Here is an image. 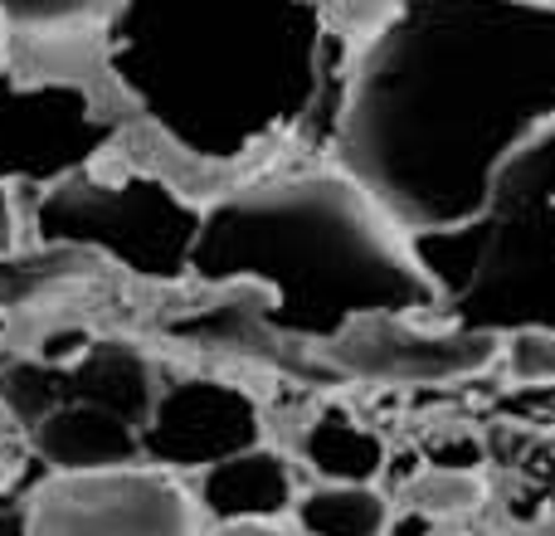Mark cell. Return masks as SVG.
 <instances>
[{
    "instance_id": "1",
    "label": "cell",
    "mask_w": 555,
    "mask_h": 536,
    "mask_svg": "<svg viewBox=\"0 0 555 536\" xmlns=\"http://www.w3.org/2000/svg\"><path fill=\"white\" fill-rule=\"evenodd\" d=\"M555 132V0H390L361 35L332 162L410 234L498 205Z\"/></svg>"
},
{
    "instance_id": "2",
    "label": "cell",
    "mask_w": 555,
    "mask_h": 536,
    "mask_svg": "<svg viewBox=\"0 0 555 536\" xmlns=\"http://www.w3.org/2000/svg\"><path fill=\"white\" fill-rule=\"evenodd\" d=\"M361 35L336 0H122L83 59L132 142L210 195L332 156Z\"/></svg>"
},
{
    "instance_id": "3",
    "label": "cell",
    "mask_w": 555,
    "mask_h": 536,
    "mask_svg": "<svg viewBox=\"0 0 555 536\" xmlns=\"http://www.w3.org/2000/svg\"><path fill=\"white\" fill-rule=\"evenodd\" d=\"M191 288L244 293L297 352H326L375 317L439 312L414 234L332 156L205 195Z\"/></svg>"
},
{
    "instance_id": "4",
    "label": "cell",
    "mask_w": 555,
    "mask_h": 536,
    "mask_svg": "<svg viewBox=\"0 0 555 536\" xmlns=\"http://www.w3.org/2000/svg\"><path fill=\"white\" fill-rule=\"evenodd\" d=\"M205 191L162 156L127 146L88 176L39 195L20 210V230L35 250L74 254L83 264L117 268L146 288H191Z\"/></svg>"
},
{
    "instance_id": "5",
    "label": "cell",
    "mask_w": 555,
    "mask_h": 536,
    "mask_svg": "<svg viewBox=\"0 0 555 536\" xmlns=\"http://www.w3.org/2000/svg\"><path fill=\"white\" fill-rule=\"evenodd\" d=\"M127 146L132 127L83 54L0 49V201L25 210Z\"/></svg>"
},
{
    "instance_id": "6",
    "label": "cell",
    "mask_w": 555,
    "mask_h": 536,
    "mask_svg": "<svg viewBox=\"0 0 555 536\" xmlns=\"http://www.w3.org/2000/svg\"><path fill=\"white\" fill-rule=\"evenodd\" d=\"M443 322L468 332L555 336V210L498 195L488 215L439 234H414Z\"/></svg>"
},
{
    "instance_id": "7",
    "label": "cell",
    "mask_w": 555,
    "mask_h": 536,
    "mask_svg": "<svg viewBox=\"0 0 555 536\" xmlns=\"http://www.w3.org/2000/svg\"><path fill=\"white\" fill-rule=\"evenodd\" d=\"M29 508V536H201L195 493L176 473L132 463L98 473H44Z\"/></svg>"
},
{
    "instance_id": "8",
    "label": "cell",
    "mask_w": 555,
    "mask_h": 536,
    "mask_svg": "<svg viewBox=\"0 0 555 536\" xmlns=\"http://www.w3.org/2000/svg\"><path fill=\"white\" fill-rule=\"evenodd\" d=\"M137 434H142V463L185 478L263 444V405L254 391L224 375H176L156 391L152 414Z\"/></svg>"
},
{
    "instance_id": "9",
    "label": "cell",
    "mask_w": 555,
    "mask_h": 536,
    "mask_svg": "<svg viewBox=\"0 0 555 536\" xmlns=\"http://www.w3.org/2000/svg\"><path fill=\"white\" fill-rule=\"evenodd\" d=\"M326 361L346 381L371 385H449L502 361V336L468 332L443 317H375L326 346Z\"/></svg>"
},
{
    "instance_id": "10",
    "label": "cell",
    "mask_w": 555,
    "mask_h": 536,
    "mask_svg": "<svg viewBox=\"0 0 555 536\" xmlns=\"http://www.w3.org/2000/svg\"><path fill=\"white\" fill-rule=\"evenodd\" d=\"M191 493L201 502L205 527H220V522H287L297 502V469L283 449L254 444V449L195 473Z\"/></svg>"
},
{
    "instance_id": "11",
    "label": "cell",
    "mask_w": 555,
    "mask_h": 536,
    "mask_svg": "<svg viewBox=\"0 0 555 536\" xmlns=\"http://www.w3.org/2000/svg\"><path fill=\"white\" fill-rule=\"evenodd\" d=\"M25 439L49 473H98L142 463L137 424L83 400H64L59 410H49L35 430H25Z\"/></svg>"
},
{
    "instance_id": "12",
    "label": "cell",
    "mask_w": 555,
    "mask_h": 536,
    "mask_svg": "<svg viewBox=\"0 0 555 536\" xmlns=\"http://www.w3.org/2000/svg\"><path fill=\"white\" fill-rule=\"evenodd\" d=\"M54 385H59V405L64 400H83L98 410H113L122 420H132L142 430V420L152 414L162 375H156L152 356L132 342H88L74 361L54 366ZM54 405V410H59Z\"/></svg>"
},
{
    "instance_id": "13",
    "label": "cell",
    "mask_w": 555,
    "mask_h": 536,
    "mask_svg": "<svg viewBox=\"0 0 555 536\" xmlns=\"http://www.w3.org/2000/svg\"><path fill=\"white\" fill-rule=\"evenodd\" d=\"M297 459L307 463L317 483H380L390 449L365 420H356L346 405H322L297 434Z\"/></svg>"
},
{
    "instance_id": "14",
    "label": "cell",
    "mask_w": 555,
    "mask_h": 536,
    "mask_svg": "<svg viewBox=\"0 0 555 536\" xmlns=\"http://www.w3.org/2000/svg\"><path fill=\"white\" fill-rule=\"evenodd\" d=\"M122 0H0L5 49H39V54H83Z\"/></svg>"
},
{
    "instance_id": "15",
    "label": "cell",
    "mask_w": 555,
    "mask_h": 536,
    "mask_svg": "<svg viewBox=\"0 0 555 536\" xmlns=\"http://www.w3.org/2000/svg\"><path fill=\"white\" fill-rule=\"evenodd\" d=\"M395 502L375 483H312L293 502L302 536H385Z\"/></svg>"
},
{
    "instance_id": "16",
    "label": "cell",
    "mask_w": 555,
    "mask_h": 536,
    "mask_svg": "<svg viewBox=\"0 0 555 536\" xmlns=\"http://www.w3.org/2000/svg\"><path fill=\"white\" fill-rule=\"evenodd\" d=\"M482 502V488L473 473H453V469H429L414 483H404V508H420L429 512L434 522L439 518H459V512H473Z\"/></svg>"
},
{
    "instance_id": "17",
    "label": "cell",
    "mask_w": 555,
    "mask_h": 536,
    "mask_svg": "<svg viewBox=\"0 0 555 536\" xmlns=\"http://www.w3.org/2000/svg\"><path fill=\"white\" fill-rule=\"evenodd\" d=\"M502 361H507L512 381H521V385H555V336H541V332L502 336Z\"/></svg>"
},
{
    "instance_id": "18",
    "label": "cell",
    "mask_w": 555,
    "mask_h": 536,
    "mask_svg": "<svg viewBox=\"0 0 555 536\" xmlns=\"http://www.w3.org/2000/svg\"><path fill=\"white\" fill-rule=\"evenodd\" d=\"M502 195H521V201H537V205H551L555 210V132L521 156V166L507 176Z\"/></svg>"
},
{
    "instance_id": "19",
    "label": "cell",
    "mask_w": 555,
    "mask_h": 536,
    "mask_svg": "<svg viewBox=\"0 0 555 536\" xmlns=\"http://www.w3.org/2000/svg\"><path fill=\"white\" fill-rule=\"evenodd\" d=\"M429 469H453V473H473L482 463V444L473 434H459V439H439L429 444Z\"/></svg>"
},
{
    "instance_id": "20",
    "label": "cell",
    "mask_w": 555,
    "mask_h": 536,
    "mask_svg": "<svg viewBox=\"0 0 555 536\" xmlns=\"http://www.w3.org/2000/svg\"><path fill=\"white\" fill-rule=\"evenodd\" d=\"M385 536H439V522H434L429 512H420V508H395Z\"/></svg>"
},
{
    "instance_id": "21",
    "label": "cell",
    "mask_w": 555,
    "mask_h": 536,
    "mask_svg": "<svg viewBox=\"0 0 555 536\" xmlns=\"http://www.w3.org/2000/svg\"><path fill=\"white\" fill-rule=\"evenodd\" d=\"M201 536H302L293 522H220V527H205Z\"/></svg>"
},
{
    "instance_id": "22",
    "label": "cell",
    "mask_w": 555,
    "mask_h": 536,
    "mask_svg": "<svg viewBox=\"0 0 555 536\" xmlns=\"http://www.w3.org/2000/svg\"><path fill=\"white\" fill-rule=\"evenodd\" d=\"M0 536H29V508H25V498L0 508Z\"/></svg>"
},
{
    "instance_id": "23",
    "label": "cell",
    "mask_w": 555,
    "mask_h": 536,
    "mask_svg": "<svg viewBox=\"0 0 555 536\" xmlns=\"http://www.w3.org/2000/svg\"><path fill=\"white\" fill-rule=\"evenodd\" d=\"M20 498H25V493L15 488V478H10L5 469H0V508H5V502H20Z\"/></svg>"
},
{
    "instance_id": "24",
    "label": "cell",
    "mask_w": 555,
    "mask_h": 536,
    "mask_svg": "<svg viewBox=\"0 0 555 536\" xmlns=\"http://www.w3.org/2000/svg\"><path fill=\"white\" fill-rule=\"evenodd\" d=\"M0 49H5V29H0Z\"/></svg>"
}]
</instances>
